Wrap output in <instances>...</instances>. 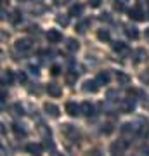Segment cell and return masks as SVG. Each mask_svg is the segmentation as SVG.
Returning <instances> with one entry per match:
<instances>
[{"mask_svg":"<svg viewBox=\"0 0 149 156\" xmlns=\"http://www.w3.org/2000/svg\"><path fill=\"white\" fill-rule=\"evenodd\" d=\"M19 2H30V0H19Z\"/></svg>","mask_w":149,"mask_h":156,"instance_id":"f35d334b","label":"cell"},{"mask_svg":"<svg viewBox=\"0 0 149 156\" xmlns=\"http://www.w3.org/2000/svg\"><path fill=\"white\" fill-rule=\"evenodd\" d=\"M146 38H149V30H146Z\"/></svg>","mask_w":149,"mask_h":156,"instance_id":"74e56055","label":"cell"},{"mask_svg":"<svg viewBox=\"0 0 149 156\" xmlns=\"http://www.w3.org/2000/svg\"><path fill=\"white\" fill-rule=\"evenodd\" d=\"M113 130H115L113 123H104V125H102V128H101V132H102V134H106V135L113 134Z\"/></svg>","mask_w":149,"mask_h":156,"instance_id":"603a6c76","label":"cell"},{"mask_svg":"<svg viewBox=\"0 0 149 156\" xmlns=\"http://www.w3.org/2000/svg\"><path fill=\"white\" fill-rule=\"evenodd\" d=\"M128 16H130V19H133V21H142V19H146V14H144L139 7L130 9V11H128Z\"/></svg>","mask_w":149,"mask_h":156,"instance_id":"52a82bcc","label":"cell"},{"mask_svg":"<svg viewBox=\"0 0 149 156\" xmlns=\"http://www.w3.org/2000/svg\"><path fill=\"white\" fill-rule=\"evenodd\" d=\"M88 24H90V21H88V19H85L83 23H78V24H76V30L80 31V33H85V31H87V28H88Z\"/></svg>","mask_w":149,"mask_h":156,"instance_id":"cb8c5ba5","label":"cell"},{"mask_svg":"<svg viewBox=\"0 0 149 156\" xmlns=\"http://www.w3.org/2000/svg\"><path fill=\"white\" fill-rule=\"evenodd\" d=\"M44 109L47 111V115H50L52 118H57V116H59V108L55 106V104H52V102H45V104H44Z\"/></svg>","mask_w":149,"mask_h":156,"instance_id":"ba28073f","label":"cell"},{"mask_svg":"<svg viewBox=\"0 0 149 156\" xmlns=\"http://www.w3.org/2000/svg\"><path fill=\"white\" fill-rule=\"evenodd\" d=\"M66 47H68V50H69V52H76V50L80 49V44H78V40L69 38V40H68V44H66Z\"/></svg>","mask_w":149,"mask_h":156,"instance_id":"ac0fdd59","label":"cell"},{"mask_svg":"<svg viewBox=\"0 0 149 156\" xmlns=\"http://www.w3.org/2000/svg\"><path fill=\"white\" fill-rule=\"evenodd\" d=\"M133 132V125L132 123H125L122 127V134H132Z\"/></svg>","mask_w":149,"mask_h":156,"instance_id":"484cf974","label":"cell"},{"mask_svg":"<svg viewBox=\"0 0 149 156\" xmlns=\"http://www.w3.org/2000/svg\"><path fill=\"white\" fill-rule=\"evenodd\" d=\"M66 4V0H55V5H64Z\"/></svg>","mask_w":149,"mask_h":156,"instance_id":"8d00e7d4","label":"cell"},{"mask_svg":"<svg viewBox=\"0 0 149 156\" xmlns=\"http://www.w3.org/2000/svg\"><path fill=\"white\" fill-rule=\"evenodd\" d=\"M47 92H49V95H52V97H61L62 95L61 85H57V83H49L47 85Z\"/></svg>","mask_w":149,"mask_h":156,"instance_id":"8992f818","label":"cell"},{"mask_svg":"<svg viewBox=\"0 0 149 156\" xmlns=\"http://www.w3.org/2000/svg\"><path fill=\"white\" fill-rule=\"evenodd\" d=\"M11 21L14 23V24H19V21H21V14H19V11H14V14H12Z\"/></svg>","mask_w":149,"mask_h":156,"instance_id":"4316f807","label":"cell"},{"mask_svg":"<svg viewBox=\"0 0 149 156\" xmlns=\"http://www.w3.org/2000/svg\"><path fill=\"white\" fill-rule=\"evenodd\" d=\"M115 9L116 11H123V2L122 0H115Z\"/></svg>","mask_w":149,"mask_h":156,"instance_id":"1f68e13d","label":"cell"},{"mask_svg":"<svg viewBox=\"0 0 149 156\" xmlns=\"http://www.w3.org/2000/svg\"><path fill=\"white\" fill-rule=\"evenodd\" d=\"M140 153H147V154H149V144H142V146H140Z\"/></svg>","mask_w":149,"mask_h":156,"instance_id":"836d02e7","label":"cell"},{"mask_svg":"<svg viewBox=\"0 0 149 156\" xmlns=\"http://www.w3.org/2000/svg\"><path fill=\"white\" fill-rule=\"evenodd\" d=\"M14 115H17V116H23V115H24V109H23V106L21 104H14Z\"/></svg>","mask_w":149,"mask_h":156,"instance_id":"83f0119b","label":"cell"},{"mask_svg":"<svg viewBox=\"0 0 149 156\" xmlns=\"http://www.w3.org/2000/svg\"><path fill=\"white\" fill-rule=\"evenodd\" d=\"M50 73H52L54 76H57V75H61V66H59V64H54V66L50 68Z\"/></svg>","mask_w":149,"mask_h":156,"instance_id":"f1b7e54d","label":"cell"},{"mask_svg":"<svg viewBox=\"0 0 149 156\" xmlns=\"http://www.w3.org/2000/svg\"><path fill=\"white\" fill-rule=\"evenodd\" d=\"M17 80H19L21 83H26V73H24V71H19V73H17Z\"/></svg>","mask_w":149,"mask_h":156,"instance_id":"f546056e","label":"cell"},{"mask_svg":"<svg viewBox=\"0 0 149 156\" xmlns=\"http://www.w3.org/2000/svg\"><path fill=\"white\" fill-rule=\"evenodd\" d=\"M30 71L33 73V75H38V68L37 66H30Z\"/></svg>","mask_w":149,"mask_h":156,"instance_id":"d590c367","label":"cell"},{"mask_svg":"<svg viewBox=\"0 0 149 156\" xmlns=\"http://www.w3.org/2000/svg\"><path fill=\"white\" fill-rule=\"evenodd\" d=\"M137 94H139L137 89H128V90H127V95H128V97H135Z\"/></svg>","mask_w":149,"mask_h":156,"instance_id":"4dcf8cb0","label":"cell"},{"mask_svg":"<svg viewBox=\"0 0 149 156\" xmlns=\"http://www.w3.org/2000/svg\"><path fill=\"white\" fill-rule=\"evenodd\" d=\"M26 151L31 153V154H42V153H44V146L42 144H28Z\"/></svg>","mask_w":149,"mask_h":156,"instance_id":"30bf717a","label":"cell"},{"mask_svg":"<svg viewBox=\"0 0 149 156\" xmlns=\"http://www.w3.org/2000/svg\"><path fill=\"white\" fill-rule=\"evenodd\" d=\"M47 40H49V44H59L62 40L61 31H57V30H49V31H47Z\"/></svg>","mask_w":149,"mask_h":156,"instance_id":"5b68a950","label":"cell"},{"mask_svg":"<svg viewBox=\"0 0 149 156\" xmlns=\"http://www.w3.org/2000/svg\"><path fill=\"white\" fill-rule=\"evenodd\" d=\"M64 80H66V83H68V85L76 83V80H78V73H76V71H68L66 75H64Z\"/></svg>","mask_w":149,"mask_h":156,"instance_id":"7c38bea8","label":"cell"},{"mask_svg":"<svg viewBox=\"0 0 149 156\" xmlns=\"http://www.w3.org/2000/svg\"><path fill=\"white\" fill-rule=\"evenodd\" d=\"M55 21H57V24H61V26H68V24H69V16L59 14V16L55 17Z\"/></svg>","mask_w":149,"mask_h":156,"instance_id":"44dd1931","label":"cell"},{"mask_svg":"<svg viewBox=\"0 0 149 156\" xmlns=\"http://www.w3.org/2000/svg\"><path fill=\"white\" fill-rule=\"evenodd\" d=\"M116 82L120 85H128L130 83V76L123 71H116Z\"/></svg>","mask_w":149,"mask_h":156,"instance_id":"9c48e42d","label":"cell"},{"mask_svg":"<svg viewBox=\"0 0 149 156\" xmlns=\"http://www.w3.org/2000/svg\"><path fill=\"white\" fill-rule=\"evenodd\" d=\"M99 19H101V21H109L111 17H109V14H106V12H104V14H101V16H99Z\"/></svg>","mask_w":149,"mask_h":156,"instance_id":"e575fe53","label":"cell"},{"mask_svg":"<svg viewBox=\"0 0 149 156\" xmlns=\"http://www.w3.org/2000/svg\"><path fill=\"white\" fill-rule=\"evenodd\" d=\"M82 113L83 115H87V116H92V115H94V106H92L88 101L82 102Z\"/></svg>","mask_w":149,"mask_h":156,"instance_id":"4fadbf2b","label":"cell"},{"mask_svg":"<svg viewBox=\"0 0 149 156\" xmlns=\"http://www.w3.org/2000/svg\"><path fill=\"white\" fill-rule=\"evenodd\" d=\"M2 80H4V83H12V82H14V73H12L11 69H5Z\"/></svg>","mask_w":149,"mask_h":156,"instance_id":"ffe728a7","label":"cell"},{"mask_svg":"<svg viewBox=\"0 0 149 156\" xmlns=\"http://www.w3.org/2000/svg\"><path fill=\"white\" fill-rule=\"evenodd\" d=\"M109 80H111V76H109V73L108 71H101L99 75H97V82H99L101 85H108L109 83Z\"/></svg>","mask_w":149,"mask_h":156,"instance_id":"5bb4252c","label":"cell"},{"mask_svg":"<svg viewBox=\"0 0 149 156\" xmlns=\"http://www.w3.org/2000/svg\"><path fill=\"white\" fill-rule=\"evenodd\" d=\"M127 147H128V144L125 140H116V142H113L109 146V151H111V154H123L127 151Z\"/></svg>","mask_w":149,"mask_h":156,"instance_id":"6da1fadb","label":"cell"},{"mask_svg":"<svg viewBox=\"0 0 149 156\" xmlns=\"http://www.w3.org/2000/svg\"><path fill=\"white\" fill-rule=\"evenodd\" d=\"M66 113L69 116H78V115L82 113V106H78L76 102L69 101V102H66Z\"/></svg>","mask_w":149,"mask_h":156,"instance_id":"277c9868","label":"cell"},{"mask_svg":"<svg viewBox=\"0 0 149 156\" xmlns=\"http://www.w3.org/2000/svg\"><path fill=\"white\" fill-rule=\"evenodd\" d=\"M147 17H149V12H147Z\"/></svg>","mask_w":149,"mask_h":156,"instance_id":"ab89813d","label":"cell"},{"mask_svg":"<svg viewBox=\"0 0 149 156\" xmlns=\"http://www.w3.org/2000/svg\"><path fill=\"white\" fill-rule=\"evenodd\" d=\"M14 47H16V50H19V52H28V50L31 49V40L30 38H19Z\"/></svg>","mask_w":149,"mask_h":156,"instance_id":"3957f363","label":"cell"},{"mask_svg":"<svg viewBox=\"0 0 149 156\" xmlns=\"http://www.w3.org/2000/svg\"><path fill=\"white\" fill-rule=\"evenodd\" d=\"M102 0H88V5L90 7H99Z\"/></svg>","mask_w":149,"mask_h":156,"instance_id":"d6a6232c","label":"cell"},{"mask_svg":"<svg viewBox=\"0 0 149 156\" xmlns=\"http://www.w3.org/2000/svg\"><path fill=\"white\" fill-rule=\"evenodd\" d=\"M113 50L115 52H128L127 45L123 44V42H113Z\"/></svg>","mask_w":149,"mask_h":156,"instance_id":"d6986e66","label":"cell"},{"mask_svg":"<svg viewBox=\"0 0 149 156\" xmlns=\"http://www.w3.org/2000/svg\"><path fill=\"white\" fill-rule=\"evenodd\" d=\"M97 38H99L101 42H108V40H109V31H108V30H99V31H97Z\"/></svg>","mask_w":149,"mask_h":156,"instance_id":"7402d4cb","label":"cell"},{"mask_svg":"<svg viewBox=\"0 0 149 156\" xmlns=\"http://www.w3.org/2000/svg\"><path fill=\"white\" fill-rule=\"evenodd\" d=\"M99 82H97V80H87V82H85V83H83V92H90V94H95V92H97V90H99Z\"/></svg>","mask_w":149,"mask_h":156,"instance_id":"7a4b0ae2","label":"cell"},{"mask_svg":"<svg viewBox=\"0 0 149 156\" xmlns=\"http://www.w3.org/2000/svg\"><path fill=\"white\" fill-rule=\"evenodd\" d=\"M83 12V5L82 4H75V5H71V9H69V16L76 17V16H82Z\"/></svg>","mask_w":149,"mask_h":156,"instance_id":"9a60e30c","label":"cell"},{"mask_svg":"<svg viewBox=\"0 0 149 156\" xmlns=\"http://www.w3.org/2000/svg\"><path fill=\"white\" fill-rule=\"evenodd\" d=\"M12 132L16 135L17 139H23V137H26V132H24V128L21 125H17V123H12Z\"/></svg>","mask_w":149,"mask_h":156,"instance_id":"8fae6325","label":"cell"},{"mask_svg":"<svg viewBox=\"0 0 149 156\" xmlns=\"http://www.w3.org/2000/svg\"><path fill=\"white\" fill-rule=\"evenodd\" d=\"M133 101L132 99H127V101H123V104H122V111L123 113H132L133 111Z\"/></svg>","mask_w":149,"mask_h":156,"instance_id":"2e32d148","label":"cell"},{"mask_svg":"<svg viewBox=\"0 0 149 156\" xmlns=\"http://www.w3.org/2000/svg\"><path fill=\"white\" fill-rule=\"evenodd\" d=\"M62 132L66 135H76V130H75L73 125H62Z\"/></svg>","mask_w":149,"mask_h":156,"instance_id":"d4e9b609","label":"cell"},{"mask_svg":"<svg viewBox=\"0 0 149 156\" xmlns=\"http://www.w3.org/2000/svg\"><path fill=\"white\" fill-rule=\"evenodd\" d=\"M125 33H127V37L130 40H137L139 38V31H137V28H133V26H127Z\"/></svg>","mask_w":149,"mask_h":156,"instance_id":"e0dca14e","label":"cell"}]
</instances>
